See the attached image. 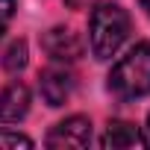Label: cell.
<instances>
[{
    "label": "cell",
    "mask_w": 150,
    "mask_h": 150,
    "mask_svg": "<svg viewBox=\"0 0 150 150\" xmlns=\"http://www.w3.org/2000/svg\"><path fill=\"white\" fill-rule=\"evenodd\" d=\"M109 91L118 100H135L150 94V41L129 47L109 74Z\"/></svg>",
    "instance_id": "obj_1"
},
{
    "label": "cell",
    "mask_w": 150,
    "mask_h": 150,
    "mask_svg": "<svg viewBox=\"0 0 150 150\" xmlns=\"http://www.w3.org/2000/svg\"><path fill=\"white\" fill-rule=\"evenodd\" d=\"M129 38V15L118 3H100L88 21V44L94 59H112Z\"/></svg>",
    "instance_id": "obj_2"
},
{
    "label": "cell",
    "mask_w": 150,
    "mask_h": 150,
    "mask_svg": "<svg viewBox=\"0 0 150 150\" xmlns=\"http://www.w3.org/2000/svg\"><path fill=\"white\" fill-rule=\"evenodd\" d=\"M88 144H91V121L83 118V115H71L47 132V147H53V150L88 147Z\"/></svg>",
    "instance_id": "obj_3"
},
{
    "label": "cell",
    "mask_w": 150,
    "mask_h": 150,
    "mask_svg": "<svg viewBox=\"0 0 150 150\" xmlns=\"http://www.w3.org/2000/svg\"><path fill=\"white\" fill-rule=\"evenodd\" d=\"M44 50L50 53V59L56 62H74V59H80L83 56V41L80 35L68 30V27H53L47 35H44Z\"/></svg>",
    "instance_id": "obj_4"
},
{
    "label": "cell",
    "mask_w": 150,
    "mask_h": 150,
    "mask_svg": "<svg viewBox=\"0 0 150 150\" xmlns=\"http://www.w3.org/2000/svg\"><path fill=\"white\" fill-rule=\"evenodd\" d=\"M38 88H41V97H44L47 106H62L74 94V77H71V71H65V68H47L41 74Z\"/></svg>",
    "instance_id": "obj_5"
},
{
    "label": "cell",
    "mask_w": 150,
    "mask_h": 150,
    "mask_svg": "<svg viewBox=\"0 0 150 150\" xmlns=\"http://www.w3.org/2000/svg\"><path fill=\"white\" fill-rule=\"evenodd\" d=\"M30 112V88L24 83H12L0 91V124H15Z\"/></svg>",
    "instance_id": "obj_6"
},
{
    "label": "cell",
    "mask_w": 150,
    "mask_h": 150,
    "mask_svg": "<svg viewBox=\"0 0 150 150\" xmlns=\"http://www.w3.org/2000/svg\"><path fill=\"white\" fill-rule=\"evenodd\" d=\"M100 144L118 150V147H135V144H144V138L138 135L135 124H129V121H112V124L106 127Z\"/></svg>",
    "instance_id": "obj_7"
},
{
    "label": "cell",
    "mask_w": 150,
    "mask_h": 150,
    "mask_svg": "<svg viewBox=\"0 0 150 150\" xmlns=\"http://www.w3.org/2000/svg\"><path fill=\"white\" fill-rule=\"evenodd\" d=\"M24 65H27V44H24V41L9 44V50H6V56H3V68H6V71H21Z\"/></svg>",
    "instance_id": "obj_8"
},
{
    "label": "cell",
    "mask_w": 150,
    "mask_h": 150,
    "mask_svg": "<svg viewBox=\"0 0 150 150\" xmlns=\"http://www.w3.org/2000/svg\"><path fill=\"white\" fill-rule=\"evenodd\" d=\"M0 147H9V150H15V147H33V138H27L21 132H12V129H0Z\"/></svg>",
    "instance_id": "obj_9"
},
{
    "label": "cell",
    "mask_w": 150,
    "mask_h": 150,
    "mask_svg": "<svg viewBox=\"0 0 150 150\" xmlns=\"http://www.w3.org/2000/svg\"><path fill=\"white\" fill-rule=\"evenodd\" d=\"M15 9H18V0H0V35H3V33H6V27L12 24Z\"/></svg>",
    "instance_id": "obj_10"
},
{
    "label": "cell",
    "mask_w": 150,
    "mask_h": 150,
    "mask_svg": "<svg viewBox=\"0 0 150 150\" xmlns=\"http://www.w3.org/2000/svg\"><path fill=\"white\" fill-rule=\"evenodd\" d=\"M65 3L71 6V9H86V6H91L94 0H65Z\"/></svg>",
    "instance_id": "obj_11"
},
{
    "label": "cell",
    "mask_w": 150,
    "mask_h": 150,
    "mask_svg": "<svg viewBox=\"0 0 150 150\" xmlns=\"http://www.w3.org/2000/svg\"><path fill=\"white\" fill-rule=\"evenodd\" d=\"M138 3H141V9H144V12L150 15V0H138Z\"/></svg>",
    "instance_id": "obj_12"
},
{
    "label": "cell",
    "mask_w": 150,
    "mask_h": 150,
    "mask_svg": "<svg viewBox=\"0 0 150 150\" xmlns=\"http://www.w3.org/2000/svg\"><path fill=\"white\" fill-rule=\"evenodd\" d=\"M144 129H147V135H144V144H150V118H147V127H144Z\"/></svg>",
    "instance_id": "obj_13"
}]
</instances>
